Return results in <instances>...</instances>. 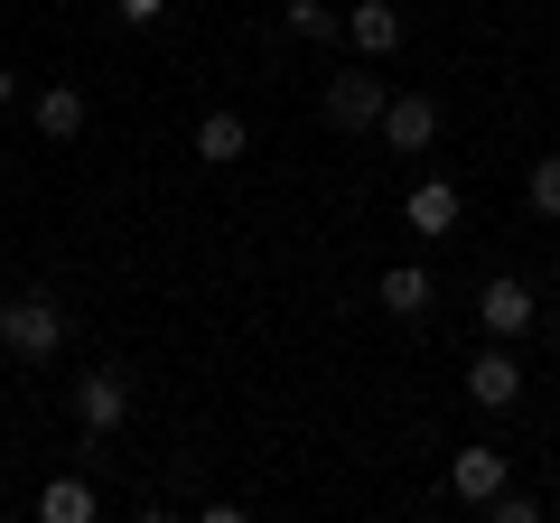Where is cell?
I'll return each mask as SVG.
<instances>
[{
    "mask_svg": "<svg viewBox=\"0 0 560 523\" xmlns=\"http://www.w3.org/2000/svg\"><path fill=\"white\" fill-rule=\"evenodd\" d=\"M0 346H10L20 364H47L66 346V309L47 300V290H20V300L0 309Z\"/></svg>",
    "mask_w": 560,
    "mask_h": 523,
    "instance_id": "obj_1",
    "label": "cell"
},
{
    "mask_svg": "<svg viewBox=\"0 0 560 523\" xmlns=\"http://www.w3.org/2000/svg\"><path fill=\"white\" fill-rule=\"evenodd\" d=\"M121 421H131V374H113V364H94V374L75 383V430H84V440H113Z\"/></svg>",
    "mask_w": 560,
    "mask_h": 523,
    "instance_id": "obj_2",
    "label": "cell"
},
{
    "mask_svg": "<svg viewBox=\"0 0 560 523\" xmlns=\"http://www.w3.org/2000/svg\"><path fill=\"white\" fill-rule=\"evenodd\" d=\"M477 318L495 327V337H533V327H541V300H533V281H514V271H495V281L477 290Z\"/></svg>",
    "mask_w": 560,
    "mask_h": 523,
    "instance_id": "obj_3",
    "label": "cell"
},
{
    "mask_svg": "<svg viewBox=\"0 0 560 523\" xmlns=\"http://www.w3.org/2000/svg\"><path fill=\"white\" fill-rule=\"evenodd\" d=\"M383 103H393V94H383V75H364V66L327 84V121H337V131H374V121H383Z\"/></svg>",
    "mask_w": 560,
    "mask_h": 523,
    "instance_id": "obj_4",
    "label": "cell"
},
{
    "mask_svg": "<svg viewBox=\"0 0 560 523\" xmlns=\"http://www.w3.org/2000/svg\"><path fill=\"white\" fill-rule=\"evenodd\" d=\"M467 403H477V411H514L523 403V364L504 356V346H486V356L467 364Z\"/></svg>",
    "mask_w": 560,
    "mask_h": 523,
    "instance_id": "obj_5",
    "label": "cell"
},
{
    "mask_svg": "<svg viewBox=\"0 0 560 523\" xmlns=\"http://www.w3.org/2000/svg\"><path fill=\"white\" fill-rule=\"evenodd\" d=\"M448 496H458V504H486V496H504V449L467 440L458 458H448Z\"/></svg>",
    "mask_w": 560,
    "mask_h": 523,
    "instance_id": "obj_6",
    "label": "cell"
},
{
    "mask_svg": "<svg viewBox=\"0 0 560 523\" xmlns=\"http://www.w3.org/2000/svg\"><path fill=\"white\" fill-rule=\"evenodd\" d=\"M374 131H383L393 150H430V141H440V103H430V94H393Z\"/></svg>",
    "mask_w": 560,
    "mask_h": 523,
    "instance_id": "obj_7",
    "label": "cell"
},
{
    "mask_svg": "<svg viewBox=\"0 0 560 523\" xmlns=\"http://www.w3.org/2000/svg\"><path fill=\"white\" fill-rule=\"evenodd\" d=\"M458 216H467V197L448 178H420L411 197H401V224H411V234H458Z\"/></svg>",
    "mask_w": 560,
    "mask_h": 523,
    "instance_id": "obj_8",
    "label": "cell"
},
{
    "mask_svg": "<svg viewBox=\"0 0 560 523\" xmlns=\"http://www.w3.org/2000/svg\"><path fill=\"white\" fill-rule=\"evenodd\" d=\"M346 38H355L364 57H393L401 47V10L393 0H355V10H346Z\"/></svg>",
    "mask_w": 560,
    "mask_h": 523,
    "instance_id": "obj_9",
    "label": "cell"
},
{
    "mask_svg": "<svg viewBox=\"0 0 560 523\" xmlns=\"http://www.w3.org/2000/svg\"><path fill=\"white\" fill-rule=\"evenodd\" d=\"M84 121H94L84 84H47V94H38V131H47V141H84Z\"/></svg>",
    "mask_w": 560,
    "mask_h": 523,
    "instance_id": "obj_10",
    "label": "cell"
},
{
    "mask_svg": "<svg viewBox=\"0 0 560 523\" xmlns=\"http://www.w3.org/2000/svg\"><path fill=\"white\" fill-rule=\"evenodd\" d=\"M243 150H253V131H243V113H206V121H197V160H206V168H234Z\"/></svg>",
    "mask_w": 560,
    "mask_h": 523,
    "instance_id": "obj_11",
    "label": "cell"
},
{
    "mask_svg": "<svg viewBox=\"0 0 560 523\" xmlns=\"http://www.w3.org/2000/svg\"><path fill=\"white\" fill-rule=\"evenodd\" d=\"M383 309H393V318H420V309H430V271H420V262H393V271H383Z\"/></svg>",
    "mask_w": 560,
    "mask_h": 523,
    "instance_id": "obj_12",
    "label": "cell"
},
{
    "mask_svg": "<svg viewBox=\"0 0 560 523\" xmlns=\"http://www.w3.org/2000/svg\"><path fill=\"white\" fill-rule=\"evenodd\" d=\"M280 28H290V38H346V20H337V10H327V0H280Z\"/></svg>",
    "mask_w": 560,
    "mask_h": 523,
    "instance_id": "obj_13",
    "label": "cell"
},
{
    "mask_svg": "<svg viewBox=\"0 0 560 523\" xmlns=\"http://www.w3.org/2000/svg\"><path fill=\"white\" fill-rule=\"evenodd\" d=\"M38 514H47V523H94V486H84V477H57V486L38 496Z\"/></svg>",
    "mask_w": 560,
    "mask_h": 523,
    "instance_id": "obj_14",
    "label": "cell"
},
{
    "mask_svg": "<svg viewBox=\"0 0 560 523\" xmlns=\"http://www.w3.org/2000/svg\"><path fill=\"white\" fill-rule=\"evenodd\" d=\"M523 197H533V216L560 224V150H551V160H533V187H523Z\"/></svg>",
    "mask_w": 560,
    "mask_h": 523,
    "instance_id": "obj_15",
    "label": "cell"
},
{
    "mask_svg": "<svg viewBox=\"0 0 560 523\" xmlns=\"http://www.w3.org/2000/svg\"><path fill=\"white\" fill-rule=\"evenodd\" d=\"M486 514H495V523H541V496H523V486H504V496H486Z\"/></svg>",
    "mask_w": 560,
    "mask_h": 523,
    "instance_id": "obj_16",
    "label": "cell"
},
{
    "mask_svg": "<svg viewBox=\"0 0 560 523\" xmlns=\"http://www.w3.org/2000/svg\"><path fill=\"white\" fill-rule=\"evenodd\" d=\"M113 20H121V28H160L168 0H113Z\"/></svg>",
    "mask_w": 560,
    "mask_h": 523,
    "instance_id": "obj_17",
    "label": "cell"
},
{
    "mask_svg": "<svg viewBox=\"0 0 560 523\" xmlns=\"http://www.w3.org/2000/svg\"><path fill=\"white\" fill-rule=\"evenodd\" d=\"M10 94H20V75H10V66H0V113H10Z\"/></svg>",
    "mask_w": 560,
    "mask_h": 523,
    "instance_id": "obj_18",
    "label": "cell"
},
{
    "mask_svg": "<svg viewBox=\"0 0 560 523\" xmlns=\"http://www.w3.org/2000/svg\"><path fill=\"white\" fill-rule=\"evenodd\" d=\"M0 504H10V477H0Z\"/></svg>",
    "mask_w": 560,
    "mask_h": 523,
    "instance_id": "obj_19",
    "label": "cell"
}]
</instances>
